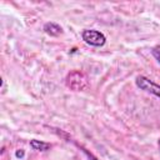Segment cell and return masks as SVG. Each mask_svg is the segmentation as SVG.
Instances as JSON below:
<instances>
[{
  "mask_svg": "<svg viewBox=\"0 0 160 160\" xmlns=\"http://www.w3.org/2000/svg\"><path fill=\"white\" fill-rule=\"evenodd\" d=\"M65 84L72 91H81L88 86V78L84 72L79 70H72L66 75Z\"/></svg>",
  "mask_w": 160,
  "mask_h": 160,
  "instance_id": "obj_1",
  "label": "cell"
},
{
  "mask_svg": "<svg viewBox=\"0 0 160 160\" xmlns=\"http://www.w3.org/2000/svg\"><path fill=\"white\" fill-rule=\"evenodd\" d=\"M81 39L84 40V42H86L90 46H95V48H100L104 46L106 42V38L105 35L99 31V30H94V29H85L81 31Z\"/></svg>",
  "mask_w": 160,
  "mask_h": 160,
  "instance_id": "obj_2",
  "label": "cell"
},
{
  "mask_svg": "<svg viewBox=\"0 0 160 160\" xmlns=\"http://www.w3.org/2000/svg\"><path fill=\"white\" fill-rule=\"evenodd\" d=\"M135 85L140 89V90H144L149 94H152L155 96H158L160 99V85L154 82L152 80H150L149 78L146 76H142V75H139L135 80Z\"/></svg>",
  "mask_w": 160,
  "mask_h": 160,
  "instance_id": "obj_3",
  "label": "cell"
},
{
  "mask_svg": "<svg viewBox=\"0 0 160 160\" xmlns=\"http://www.w3.org/2000/svg\"><path fill=\"white\" fill-rule=\"evenodd\" d=\"M42 30H44L48 35H50V36H58V35H60V34L62 32V28H61L59 24L54 22V21L45 22Z\"/></svg>",
  "mask_w": 160,
  "mask_h": 160,
  "instance_id": "obj_4",
  "label": "cell"
},
{
  "mask_svg": "<svg viewBox=\"0 0 160 160\" xmlns=\"http://www.w3.org/2000/svg\"><path fill=\"white\" fill-rule=\"evenodd\" d=\"M29 144H30V148L36 150V151H46V150H50V148H51L50 142H45L41 140H36V139L30 140Z\"/></svg>",
  "mask_w": 160,
  "mask_h": 160,
  "instance_id": "obj_5",
  "label": "cell"
},
{
  "mask_svg": "<svg viewBox=\"0 0 160 160\" xmlns=\"http://www.w3.org/2000/svg\"><path fill=\"white\" fill-rule=\"evenodd\" d=\"M151 54H152V56L158 60V62L160 64V45L154 46V48L151 49Z\"/></svg>",
  "mask_w": 160,
  "mask_h": 160,
  "instance_id": "obj_6",
  "label": "cell"
},
{
  "mask_svg": "<svg viewBox=\"0 0 160 160\" xmlns=\"http://www.w3.org/2000/svg\"><path fill=\"white\" fill-rule=\"evenodd\" d=\"M24 155H25V152H24L22 149L16 150V152H15V156H16V158H24Z\"/></svg>",
  "mask_w": 160,
  "mask_h": 160,
  "instance_id": "obj_7",
  "label": "cell"
},
{
  "mask_svg": "<svg viewBox=\"0 0 160 160\" xmlns=\"http://www.w3.org/2000/svg\"><path fill=\"white\" fill-rule=\"evenodd\" d=\"M158 144H159V149H160V140H159V142H158Z\"/></svg>",
  "mask_w": 160,
  "mask_h": 160,
  "instance_id": "obj_8",
  "label": "cell"
}]
</instances>
